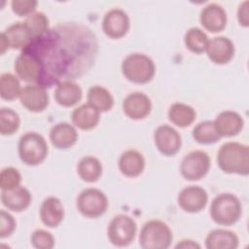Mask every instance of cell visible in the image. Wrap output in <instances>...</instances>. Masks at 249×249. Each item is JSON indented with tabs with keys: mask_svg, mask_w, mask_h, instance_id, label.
<instances>
[{
	"mask_svg": "<svg viewBox=\"0 0 249 249\" xmlns=\"http://www.w3.org/2000/svg\"><path fill=\"white\" fill-rule=\"evenodd\" d=\"M96 47L90 30L81 24L68 23L50 29L23 50L38 59L41 78L37 85L46 88L87 71L94 58Z\"/></svg>",
	"mask_w": 249,
	"mask_h": 249,
	"instance_id": "1",
	"label": "cell"
},
{
	"mask_svg": "<svg viewBox=\"0 0 249 249\" xmlns=\"http://www.w3.org/2000/svg\"><path fill=\"white\" fill-rule=\"evenodd\" d=\"M217 164L225 173L247 176L249 174V148L239 142H226L217 154Z\"/></svg>",
	"mask_w": 249,
	"mask_h": 249,
	"instance_id": "2",
	"label": "cell"
},
{
	"mask_svg": "<svg viewBox=\"0 0 249 249\" xmlns=\"http://www.w3.org/2000/svg\"><path fill=\"white\" fill-rule=\"evenodd\" d=\"M242 214V205L239 198L230 193L216 196L210 205V216L220 226L234 225Z\"/></svg>",
	"mask_w": 249,
	"mask_h": 249,
	"instance_id": "3",
	"label": "cell"
},
{
	"mask_svg": "<svg viewBox=\"0 0 249 249\" xmlns=\"http://www.w3.org/2000/svg\"><path fill=\"white\" fill-rule=\"evenodd\" d=\"M123 75L131 83L147 84L155 76L154 61L143 53H130L122 62Z\"/></svg>",
	"mask_w": 249,
	"mask_h": 249,
	"instance_id": "4",
	"label": "cell"
},
{
	"mask_svg": "<svg viewBox=\"0 0 249 249\" xmlns=\"http://www.w3.org/2000/svg\"><path fill=\"white\" fill-rule=\"evenodd\" d=\"M172 240L170 228L160 220L146 222L139 234V245L143 249H166L171 245Z\"/></svg>",
	"mask_w": 249,
	"mask_h": 249,
	"instance_id": "5",
	"label": "cell"
},
{
	"mask_svg": "<svg viewBox=\"0 0 249 249\" xmlns=\"http://www.w3.org/2000/svg\"><path fill=\"white\" fill-rule=\"evenodd\" d=\"M18 157L26 165H38L42 163L49 153V147L45 138L37 132L24 133L18 141Z\"/></svg>",
	"mask_w": 249,
	"mask_h": 249,
	"instance_id": "6",
	"label": "cell"
},
{
	"mask_svg": "<svg viewBox=\"0 0 249 249\" xmlns=\"http://www.w3.org/2000/svg\"><path fill=\"white\" fill-rule=\"evenodd\" d=\"M137 225L128 215L120 214L115 216L107 228V236L109 241L118 247L129 245L135 237Z\"/></svg>",
	"mask_w": 249,
	"mask_h": 249,
	"instance_id": "7",
	"label": "cell"
},
{
	"mask_svg": "<svg viewBox=\"0 0 249 249\" xmlns=\"http://www.w3.org/2000/svg\"><path fill=\"white\" fill-rule=\"evenodd\" d=\"M77 208L87 218H98L106 212L108 198L100 190L89 188L82 191L78 196Z\"/></svg>",
	"mask_w": 249,
	"mask_h": 249,
	"instance_id": "8",
	"label": "cell"
},
{
	"mask_svg": "<svg viewBox=\"0 0 249 249\" xmlns=\"http://www.w3.org/2000/svg\"><path fill=\"white\" fill-rule=\"evenodd\" d=\"M211 160L207 153L196 150L187 154L180 164L181 175L188 181L202 179L209 171Z\"/></svg>",
	"mask_w": 249,
	"mask_h": 249,
	"instance_id": "9",
	"label": "cell"
},
{
	"mask_svg": "<svg viewBox=\"0 0 249 249\" xmlns=\"http://www.w3.org/2000/svg\"><path fill=\"white\" fill-rule=\"evenodd\" d=\"M32 40L29 30L23 22L13 23L0 35V53L3 54L9 48L22 51Z\"/></svg>",
	"mask_w": 249,
	"mask_h": 249,
	"instance_id": "10",
	"label": "cell"
},
{
	"mask_svg": "<svg viewBox=\"0 0 249 249\" xmlns=\"http://www.w3.org/2000/svg\"><path fill=\"white\" fill-rule=\"evenodd\" d=\"M130 20L128 15L122 9L109 10L102 19V30L111 39H120L129 30Z\"/></svg>",
	"mask_w": 249,
	"mask_h": 249,
	"instance_id": "11",
	"label": "cell"
},
{
	"mask_svg": "<svg viewBox=\"0 0 249 249\" xmlns=\"http://www.w3.org/2000/svg\"><path fill=\"white\" fill-rule=\"evenodd\" d=\"M154 141L159 152L166 157L176 155L182 145L181 135L168 124H161L157 127L154 133Z\"/></svg>",
	"mask_w": 249,
	"mask_h": 249,
	"instance_id": "12",
	"label": "cell"
},
{
	"mask_svg": "<svg viewBox=\"0 0 249 249\" xmlns=\"http://www.w3.org/2000/svg\"><path fill=\"white\" fill-rule=\"evenodd\" d=\"M177 202L183 211L197 213L205 208L208 202V195L199 186H189L181 190L177 197Z\"/></svg>",
	"mask_w": 249,
	"mask_h": 249,
	"instance_id": "13",
	"label": "cell"
},
{
	"mask_svg": "<svg viewBox=\"0 0 249 249\" xmlns=\"http://www.w3.org/2000/svg\"><path fill=\"white\" fill-rule=\"evenodd\" d=\"M15 71L17 76L26 82L38 84L41 78V66L38 59L31 53L22 50L15 60Z\"/></svg>",
	"mask_w": 249,
	"mask_h": 249,
	"instance_id": "14",
	"label": "cell"
},
{
	"mask_svg": "<svg viewBox=\"0 0 249 249\" xmlns=\"http://www.w3.org/2000/svg\"><path fill=\"white\" fill-rule=\"evenodd\" d=\"M20 104L30 112L40 113L49 105V95L46 88L34 84L25 86L19 95Z\"/></svg>",
	"mask_w": 249,
	"mask_h": 249,
	"instance_id": "15",
	"label": "cell"
},
{
	"mask_svg": "<svg viewBox=\"0 0 249 249\" xmlns=\"http://www.w3.org/2000/svg\"><path fill=\"white\" fill-rule=\"evenodd\" d=\"M123 111L131 120H143L152 111V102L148 95L135 91L126 95L123 101Z\"/></svg>",
	"mask_w": 249,
	"mask_h": 249,
	"instance_id": "16",
	"label": "cell"
},
{
	"mask_svg": "<svg viewBox=\"0 0 249 249\" xmlns=\"http://www.w3.org/2000/svg\"><path fill=\"white\" fill-rule=\"evenodd\" d=\"M208 58L216 64H226L234 55V45L231 39L219 36L209 40L205 50Z\"/></svg>",
	"mask_w": 249,
	"mask_h": 249,
	"instance_id": "17",
	"label": "cell"
},
{
	"mask_svg": "<svg viewBox=\"0 0 249 249\" xmlns=\"http://www.w3.org/2000/svg\"><path fill=\"white\" fill-rule=\"evenodd\" d=\"M199 20L206 30L212 33H217L226 27L228 17L222 6L211 3L201 10Z\"/></svg>",
	"mask_w": 249,
	"mask_h": 249,
	"instance_id": "18",
	"label": "cell"
},
{
	"mask_svg": "<svg viewBox=\"0 0 249 249\" xmlns=\"http://www.w3.org/2000/svg\"><path fill=\"white\" fill-rule=\"evenodd\" d=\"M216 131L221 137H232L237 135L243 128L242 117L234 111H223L213 121Z\"/></svg>",
	"mask_w": 249,
	"mask_h": 249,
	"instance_id": "19",
	"label": "cell"
},
{
	"mask_svg": "<svg viewBox=\"0 0 249 249\" xmlns=\"http://www.w3.org/2000/svg\"><path fill=\"white\" fill-rule=\"evenodd\" d=\"M52 145L59 150L71 148L78 140V132L73 124L62 122L54 124L50 131Z\"/></svg>",
	"mask_w": 249,
	"mask_h": 249,
	"instance_id": "20",
	"label": "cell"
},
{
	"mask_svg": "<svg viewBox=\"0 0 249 249\" xmlns=\"http://www.w3.org/2000/svg\"><path fill=\"white\" fill-rule=\"evenodd\" d=\"M40 219L49 228H56L64 218V208L59 198L49 196L40 206Z\"/></svg>",
	"mask_w": 249,
	"mask_h": 249,
	"instance_id": "21",
	"label": "cell"
},
{
	"mask_svg": "<svg viewBox=\"0 0 249 249\" xmlns=\"http://www.w3.org/2000/svg\"><path fill=\"white\" fill-rule=\"evenodd\" d=\"M32 200L30 192L22 187L18 186L13 190L1 192V202L9 210L15 212H20L28 208Z\"/></svg>",
	"mask_w": 249,
	"mask_h": 249,
	"instance_id": "22",
	"label": "cell"
},
{
	"mask_svg": "<svg viewBox=\"0 0 249 249\" xmlns=\"http://www.w3.org/2000/svg\"><path fill=\"white\" fill-rule=\"evenodd\" d=\"M53 96L56 103L60 106L72 107L82 99L83 91L78 84L67 80L56 85Z\"/></svg>",
	"mask_w": 249,
	"mask_h": 249,
	"instance_id": "23",
	"label": "cell"
},
{
	"mask_svg": "<svg viewBox=\"0 0 249 249\" xmlns=\"http://www.w3.org/2000/svg\"><path fill=\"white\" fill-rule=\"evenodd\" d=\"M119 169L126 177H137L145 168V159L136 150L124 151L119 159Z\"/></svg>",
	"mask_w": 249,
	"mask_h": 249,
	"instance_id": "24",
	"label": "cell"
},
{
	"mask_svg": "<svg viewBox=\"0 0 249 249\" xmlns=\"http://www.w3.org/2000/svg\"><path fill=\"white\" fill-rule=\"evenodd\" d=\"M100 120V112L89 103L83 104L73 110L71 121L75 127L82 130H89L94 128Z\"/></svg>",
	"mask_w": 249,
	"mask_h": 249,
	"instance_id": "25",
	"label": "cell"
},
{
	"mask_svg": "<svg viewBox=\"0 0 249 249\" xmlns=\"http://www.w3.org/2000/svg\"><path fill=\"white\" fill-rule=\"evenodd\" d=\"M238 244L237 235L227 230H213L205 237V247L207 249H236Z\"/></svg>",
	"mask_w": 249,
	"mask_h": 249,
	"instance_id": "26",
	"label": "cell"
},
{
	"mask_svg": "<svg viewBox=\"0 0 249 249\" xmlns=\"http://www.w3.org/2000/svg\"><path fill=\"white\" fill-rule=\"evenodd\" d=\"M102 164L100 160L92 156L82 158L77 165V173L79 177L87 183L96 182L102 175Z\"/></svg>",
	"mask_w": 249,
	"mask_h": 249,
	"instance_id": "27",
	"label": "cell"
},
{
	"mask_svg": "<svg viewBox=\"0 0 249 249\" xmlns=\"http://www.w3.org/2000/svg\"><path fill=\"white\" fill-rule=\"evenodd\" d=\"M167 115L168 120L179 127H187L191 125L196 118V113L192 106L180 102L173 103L169 107Z\"/></svg>",
	"mask_w": 249,
	"mask_h": 249,
	"instance_id": "28",
	"label": "cell"
},
{
	"mask_svg": "<svg viewBox=\"0 0 249 249\" xmlns=\"http://www.w3.org/2000/svg\"><path fill=\"white\" fill-rule=\"evenodd\" d=\"M87 99L88 103L100 113L111 110L114 105V98L110 91L100 86L91 87L88 91Z\"/></svg>",
	"mask_w": 249,
	"mask_h": 249,
	"instance_id": "29",
	"label": "cell"
},
{
	"mask_svg": "<svg viewBox=\"0 0 249 249\" xmlns=\"http://www.w3.org/2000/svg\"><path fill=\"white\" fill-rule=\"evenodd\" d=\"M193 138L202 145H211L218 142L222 137L216 131L213 121H204L197 124L193 129Z\"/></svg>",
	"mask_w": 249,
	"mask_h": 249,
	"instance_id": "30",
	"label": "cell"
},
{
	"mask_svg": "<svg viewBox=\"0 0 249 249\" xmlns=\"http://www.w3.org/2000/svg\"><path fill=\"white\" fill-rule=\"evenodd\" d=\"M209 39L206 33L198 27L190 28L184 36L186 47L194 53H202L205 52Z\"/></svg>",
	"mask_w": 249,
	"mask_h": 249,
	"instance_id": "31",
	"label": "cell"
},
{
	"mask_svg": "<svg viewBox=\"0 0 249 249\" xmlns=\"http://www.w3.org/2000/svg\"><path fill=\"white\" fill-rule=\"evenodd\" d=\"M20 83L17 76L11 73H4L0 77V95L4 100L12 101L19 97L21 92Z\"/></svg>",
	"mask_w": 249,
	"mask_h": 249,
	"instance_id": "32",
	"label": "cell"
},
{
	"mask_svg": "<svg viewBox=\"0 0 249 249\" xmlns=\"http://www.w3.org/2000/svg\"><path fill=\"white\" fill-rule=\"evenodd\" d=\"M23 23L28 28L33 39H36L44 35L50 30L49 18L42 12H35L32 15L28 16L23 21Z\"/></svg>",
	"mask_w": 249,
	"mask_h": 249,
	"instance_id": "33",
	"label": "cell"
},
{
	"mask_svg": "<svg viewBox=\"0 0 249 249\" xmlns=\"http://www.w3.org/2000/svg\"><path fill=\"white\" fill-rule=\"evenodd\" d=\"M20 125L18 114L10 109L2 108L0 110V133L2 135H12L18 131Z\"/></svg>",
	"mask_w": 249,
	"mask_h": 249,
	"instance_id": "34",
	"label": "cell"
},
{
	"mask_svg": "<svg viewBox=\"0 0 249 249\" xmlns=\"http://www.w3.org/2000/svg\"><path fill=\"white\" fill-rule=\"evenodd\" d=\"M21 183V175L15 167H6L0 173V188L2 191L13 190Z\"/></svg>",
	"mask_w": 249,
	"mask_h": 249,
	"instance_id": "35",
	"label": "cell"
},
{
	"mask_svg": "<svg viewBox=\"0 0 249 249\" xmlns=\"http://www.w3.org/2000/svg\"><path fill=\"white\" fill-rule=\"evenodd\" d=\"M30 241L32 246L37 249H52L54 246V238L53 234L42 229L33 231Z\"/></svg>",
	"mask_w": 249,
	"mask_h": 249,
	"instance_id": "36",
	"label": "cell"
},
{
	"mask_svg": "<svg viewBox=\"0 0 249 249\" xmlns=\"http://www.w3.org/2000/svg\"><path fill=\"white\" fill-rule=\"evenodd\" d=\"M38 2L35 0H14L11 3L12 11L18 17H28L35 13Z\"/></svg>",
	"mask_w": 249,
	"mask_h": 249,
	"instance_id": "37",
	"label": "cell"
},
{
	"mask_svg": "<svg viewBox=\"0 0 249 249\" xmlns=\"http://www.w3.org/2000/svg\"><path fill=\"white\" fill-rule=\"evenodd\" d=\"M16 220L7 211H0V237L5 238L10 236L16 230Z\"/></svg>",
	"mask_w": 249,
	"mask_h": 249,
	"instance_id": "38",
	"label": "cell"
},
{
	"mask_svg": "<svg viewBox=\"0 0 249 249\" xmlns=\"http://www.w3.org/2000/svg\"><path fill=\"white\" fill-rule=\"evenodd\" d=\"M248 1L242 2L237 10V20L241 26L247 27L249 25V12H248Z\"/></svg>",
	"mask_w": 249,
	"mask_h": 249,
	"instance_id": "39",
	"label": "cell"
},
{
	"mask_svg": "<svg viewBox=\"0 0 249 249\" xmlns=\"http://www.w3.org/2000/svg\"><path fill=\"white\" fill-rule=\"evenodd\" d=\"M199 247H200V245L198 243H196L194 240H190V239L181 240V242L176 245V248H191V249H195V248H199Z\"/></svg>",
	"mask_w": 249,
	"mask_h": 249,
	"instance_id": "40",
	"label": "cell"
}]
</instances>
